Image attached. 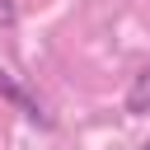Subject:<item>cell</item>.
<instances>
[{"mask_svg": "<svg viewBox=\"0 0 150 150\" xmlns=\"http://www.w3.org/2000/svg\"><path fill=\"white\" fill-rule=\"evenodd\" d=\"M0 98H5V103H14V108H19V112H23V117H28V122H38V127H42V131H47V127H52V117H47V112H42V103H38V98H33V94H28V89H23V84H14V80H9V75H5V70H0Z\"/></svg>", "mask_w": 150, "mask_h": 150, "instance_id": "cell-1", "label": "cell"}, {"mask_svg": "<svg viewBox=\"0 0 150 150\" xmlns=\"http://www.w3.org/2000/svg\"><path fill=\"white\" fill-rule=\"evenodd\" d=\"M141 150H150V141H141Z\"/></svg>", "mask_w": 150, "mask_h": 150, "instance_id": "cell-4", "label": "cell"}, {"mask_svg": "<svg viewBox=\"0 0 150 150\" xmlns=\"http://www.w3.org/2000/svg\"><path fill=\"white\" fill-rule=\"evenodd\" d=\"M127 112H150V66L145 70H136V80H131V89H127Z\"/></svg>", "mask_w": 150, "mask_h": 150, "instance_id": "cell-2", "label": "cell"}, {"mask_svg": "<svg viewBox=\"0 0 150 150\" xmlns=\"http://www.w3.org/2000/svg\"><path fill=\"white\" fill-rule=\"evenodd\" d=\"M14 19H19L14 14V0H0V28H14Z\"/></svg>", "mask_w": 150, "mask_h": 150, "instance_id": "cell-3", "label": "cell"}]
</instances>
